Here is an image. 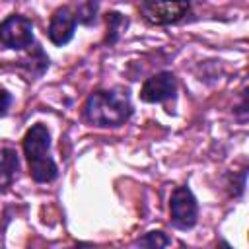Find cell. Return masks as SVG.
Here are the masks:
<instances>
[{"instance_id":"3957f363","label":"cell","mask_w":249,"mask_h":249,"mask_svg":"<svg viewBox=\"0 0 249 249\" xmlns=\"http://www.w3.org/2000/svg\"><path fill=\"white\" fill-rule=\"evenodd\" d=\"M191 10L189 0H142L140 14L152 25H171L181 21Z\"/></svg>"},{"instance_id":"277c9868","label":"cell","mask_w":249,"mask_h":249,"mask_svg":"<svg viewBox=\"0 0 249 249\" xmlns=\"http://www.w3.org/2000/svg\"><path fill=\"white\" fill-rule=\"evenodd\" d=\"M171 224L179 230H191L198 220V204L189 187H177L169 198Z\"/></svg>"},{"instance_id":"ba28073f","label":"cell","mask_w":249,"mask_h":249,"mask_svg":"<svg viewBox=\"0 0 249 249\" xmlns=\"http://www.w3.org/2000/svg\"><path fill=\"white\" fill-rule=\"evenodd\" d=\"M16 171H18V158H16V152L8 148L4 150V156L0 160V193L12 185Z\"/></svg>"},{"instance_id":"8992f818","label":"cell","mask_w":249,"mask_h":249,"mask_svg":"<svg viewBox=\"0 0 249 249\" xmlns=\"http://www.w3.org/2000/svg\"><path fill=\"white\" fill-rule=\"evenodd\" d=\"M177 91V80L171 72H158L150 76L140 88V99L146 103H161L173 97Z\"/></svg>"},{"instance_id":"7a4b0ae2","label":"cell","mask_w":249,"mask_h":249,"mask_svg":"<svg viewBox=\"0 0 249 249\" xmlns=\"http://www.w3.org/2000/svg\"><path fill=\"white\" fill-rule=\"evenodd\" d=\"M51 134L45 124H33L23 136V152L29 161V175L37 183H49L56 177V163L51 158Z\"/></svg>"},{"instance_id":"6da1fadb","label":"cell","mask_w":249,"mask_h":249,"mask_svg":"<svg viewBox=\"0 0 249 249\" xmlns=\"http://www.w3.org/2000/svg\"><path fill=\"white\" fill-rule=\"evenodd\" d=\"M132 115L126 89H97L84 103V121L91 126H121Z\"/></svg>"},{"instance_id":"52a82bcc","label":"cell","mask_w":249,"mask_h":249,"mask_svg":"<svg viewBox=\"0 0 249 249\" xmlns=\"http://www.w3.org/2000/svg\"><path fill=\"white\" fill-rule=\"evenodd\" d=\"M74 31H76V16H74V12L70 8H66V6L56 8L54 14L51 16V21H49V27H47L49 39L54 45L62 47L74 37Z\"/></svg>"},{"instance_id":"8fae6325","label":"cell","mask_w":249,"mask_h":249,"mask_svg":"<svg viewBox=\"0 0 249 249\" xmlns=\"http://www.w3.org/2000/svg\"><path fill=\"white\" fill-rule=\"evenodd\" d=\"M10 105H12V95H10L6 89L0 88V117H4V115L8 113Z\"/></svg>"},{"instance_id":"5b68a950","label":"cell","mask_w":249,"mask_h":249,"mask_svg":"<svg viewBox=\"0 0 249 249\" xmlns=\"http://www.w3.org/2000/svg\"><path fill=\"white\" fill-rule=\"evenodd\" d=\"M0 41L8 49L19 51L33 43V23L29 18L14 14L0 23Z\"/></svg>"},{"instance_id":"9c48e42d","label":"cell","mask_w":249,"mask_h":249,"mask_svg":"<svg viewBox=\"0 0 249 249\" xmlns=\"http://www.w3.org/2000/svg\"><path fill=\"white\" fill-rule=\"evenodd\" d=\"M171 243V239L163 233V231H148L146 235H142L136 245L140 247H167Z\"/></svg>"},{"instance_id":"30bf717a","label":"cell","mask_w":249,"mask_h":249,"mask_svg":"<svg viewBox=\"0 0 249 249\" xmlns=\"http://www.w3.org/2000/svg\"><path fill=\"white\" fill-rule=\"evenodd\" d=\"M97 6H99V2L97 0H88V2H84L80 8H78V12L74 14L76 16V21H80V23H91L93 19H95V14H97Z\"/></svg>"}]
</instances>
